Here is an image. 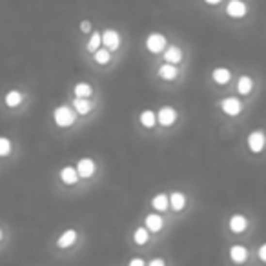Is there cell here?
Instances as JSON below:
<instances>
[{
  "instance_id": "1",
  "label": "cell",
  "mask_w": 266,
  "mask_h": 266,
  "mask_svg": "<svg viewBox=\"0 0 266 266\" xmlns=\"http://www.w3.org/2000/svg\"><path fill=\"white\" fill-rule=\"evenodd\" d=\"M77 117H78V115H77L75 111H73V108L68 106V104H61V106H57L53 110V115H51L53 124L61 129L71 128V126L77 122Z\"/></svg>"
},
{
  "instance_id": "2",
  "label": "cell",
  "mask_w": 266,
  "mask_h": 266,
  "mask_svg": "<svg viewBox=\"0 0 266 266\" xmlns=\"http://www.w3.org/2000/svg\"><path fill=\"white\" fill-rule=\"evenodd\" d=\"M100 44L106 47L108 51H117L122 44L121 33L113 28H106V30L100 33Z\"/></svg>"
},
{
  "instance_id": "3",
  "label": "cell",
  "mask_w": 266,
  "mask_h": 266,
  "mask_svg": "<svg viewBox=\"0 0 266 266\" xmlns=\"http://www.w3.org/2000/svg\"><path fill=\"white\" fill-rule=\"evenodd\" d=\"M144 46H146V49L153 55L162 53L168 46V38H166V35H162V33H157V31H155V33H150V35L146 37Z\"/></svg>"
},
{
  "instance_id": "4",
  "label": "cell",
  "mask_w": 266,
  "mask_h": 266,
  "mask_svg": "<svg viewBox=\"0 0 266 266\" xmlns=\"http://www.w3.org/2000/svg\"><path fill=\"white\" fill-rule=\"evenodd\" d=\"M155 117H157V124H160L162 128H172L179 119V111L173 106H162L155 111Z\"/></svg>"
},
{
  "instance_id": "5",
  "label": "cell",
  "mask_w": 266,
  "mask_h": 266,
  "mask_svg": "<svg viewBox=\"0 0 266 266\" xmlns=\"http://www.w3.org/2000/svg\"><path fill=\"white\" fill-rule=\"evenodd\" d=\"M77 173H78V179H84V181H88V179H92L95 172H97V162L95 159L92 157H82V159L77 160Z\"/></svg>"
},
{
  "instance_id": "6",
  "label": "cell",
  "mask_w": 266,
  "mask_h": 266,
  "mask_svg": "<svg viewBox=\"0 0 266 266\" xmlns=\"http://www.w3.org/2000/svg\"><path fill=\"white\" fill-rule=\"evenodd\" d=\"M219 104H220L222 113L228 115V117H237V115H241V111H243V102H241V99L234 97V95L224 97V99L220 100Z\"/></svg>"
},
{
  "instance_id": "7",
  "label": "cell",
  "mask_w": 266,
  "mask_h": 266,
  "mask_svg": "<svg viewBox=\"0 0 266 266\" xmlns=\"http://www.w3.org/2000/svg\"><path fill=\"white\" fill-rule=\"evenodd\" d=\"M265 133H263V129H255V131H251L250 135L246 137V146H248V150L251 153H261L265 150Z\"/></svg>"
},
{
  "instance_id": "8",
  "label": "cell",
  "mask_w": 266,
  "mask_h": 266,
  "mask_svg": "<svg viewBox=\"0 0 266 266\" xmlns=\"http://www.w3.org/2000/svg\"><path fill=\"white\" fill-rule=\"evenodd\" d=\"M248 226H250V220L246 219L243 213H234L228 220V230L232 234H235V235L244 234L248 230Z\"/></svg>"
},
{
  "instance_id": "9",
  "label": "cell",
  "mask_w": 266,
  "mask_h": 266,
  "mask_svg": "<svg viewBox=\"0 0 266 266\" xmlns=\"http://www.w3.org/2000/svg\"><path fill=\"white\" fill-rule=\"evenodd\" d=\"M248 13V6L244 4L243 0H230L228 4H226V15L230 18H235V20H241L244 18Z\"/></svg>"
},
{
  "instance_id": "10",
  "label": "cell",
  "mask_w": 266,
  "mask_h": 266,
  "mask_svg": "<svg viewBox=\"0 0 266 266\" xmlns=\"http://www.w3.org/2000/svg\"><path fill=\"white\" fill-rule=\"evenodd\" d=\"M77 239H78V232H77L75 228H68L59 235V239H57L55 244H57L59 250H68V248H71V246L77 243Z\"/></svg>"
},
{
  "instance_id": "11",
  "label": "cell",
  "mask_w": 266,
  "mask_h": 266,
  "mask_svg": "<svg viewBox=\"0 0 266 266\" xmlns=\"http://www.w3.org/2000/svg\"><path fill=\"white\" fill-rule=\"evenodd\" d=\"M168 204H170V210H173V212H183L186 204H188V197H186V193L184 191H172L170 195H168Z\"/></svg>"
},
{
  "instance_id": "12",
  "label": "cell",
  "mask_w": 266,
  "mask_h": 266,
  "mask_svg": "<svg viewBox=\"0 0 266 266\" xmlns=\"http://www.w3.org/2000/svg\"><path fill=\"white\" fill-rule=\"evenodd\" d=\"M59 179H61V183L64 184V186H75V184L80 181L75 166H71V164L59 170Z\"/></svg>"
},
{
  "instance_id": "13",
  "label": "cell",
  "mask_w": 266,
  "mask_h": 266,
  "mask_svg": "<svg viewBox=\"0 0 266 266\" xmlns=\"http://www.w3.org/2000/svg\"><path fill=\"white\" fill-rule=\"evenodd\" d=\"M144 228L150 232V234H159L160 230L164 228V219L160 217V213L153 212L148 213L144 217Z\"/></svg>"
},
{
  "instance_id": "14",
  "label": "cell",
  "mask_w": 266,
  "mask_h": 266,
  "mask_svg": "<svg viewBox=\"0 0 266 266\" xmlns=\"http://www.w3.org/2000/svg\"><path fill=\"white\" fill-rule=\"evenodd\" d=\"M228 257L234 265H244L248 261V250L243 244H232L228 250Z\"/></svg>"
},
{
  "instance_id": "15",
  "label": "cell",
  "mask_w": 266,
  "mask_h": 266,
  "mask_svg": "<svg viewBox=\"0 0 266 266\" xmlns=\"http://www.w3.org/2000/svg\"><path fill=\"white\" fill-rule=\"evenodd\" d=\"M210 77L217 86H226L232 80V69L224 68V66H217V68L212 69Z\"/></svg>"
},
{
  "instance_id": "16",
  "label": "cell",
  "mask_w": 266,
  "mask_h": 266,
  "mask_svg": "<svg viewBox=\"0 0 266 266\" xmlns=\"http://www.w3.org/2000/svg\"><path fill=\"white\" fill-rule=\"evenodd\" d=\"M183 59H184V51L181 49V46H175V44L166 46V49H164V61H166L168 64L177 66V64L183 62Z\"/></svg>"
},
{
  "instance_id": "17",
  "label": "cell",
  "mask_w": 266,
  "mask_h": 266,
  "mask_svg": "<svg viewBox=\"0 0 266 266\" xmlns=\"http://www.w3.org/2000/svg\"><path fill=\"white\" fill-rule=\"evenodd\" d=\"M95 90H93V86L90 82H86V80H80V82H77L73 86V95L78 97V99H92Z\"/></svg>"
},
{
  "instance_id": "18",
  "label": "cell",
  "mask_w": 266,
  "mask_h": 266,
  "mask_svg": "<svg viewBox=\"0 0 266 266\" xmlns=\"http://www.w3.org/2000/svg\"><path fill=\"white\" fill-rule=\"evenodd\" d=\"M157 75H159V78H162V80H175V78L179 77V68L173 66V64L164 62V64H160L159 69H157Z\"/></svg>"
},
{
  "instance_id": "19",
  "label": "cell",
  "mask_w": 266,
  "mask_h": 266,
  "mask_svg": "<svg viewBox=\"0 0 266 266\" xmlns=\"http://www.w3.org/2000/svg\"><path fill=\"white\" fill-rule=\"evenodd\" d=\"M71 108H73V111L77 115H88L92 113L93 102L90 99H78V97H75V99L71 100Z\"/></svg>"
},
{
  "instance_id": "20",
  "label": "cell",
  "mask_w": 266,
  "mask_h": 266,
  "mask_svg": "<svg viewBox=\"0 0 266 266\" xmlns=\"http://www.w3.org/2000/svg\"><path fill=\"white\" fill-rule=\"evenodd\" d=\"M139 124L142 126L144 129H153L155 128V124H157V117H155V111L153 110H142L141 113H139Z\"/></svg>"
},
{
  "instance_id": "21",
  "label": "cell",
  "mask_w": 266,
  "mask_h": 266,
  "mask_svg": "<svg viewBox=\"0 0 266 266\" xmlns=\"http://www.w3.org/2000/svg\"><path fill=\"white\" fill-rule=\"evenodd\" d=\"M24 100V93L20 90H9L4 95V104L8 108H18Z\"/></svg>"
},
{
  "instance_id": "22",
  "label": "cell",
  "mask_w": 266,
  "mask_h": 266,
  "mask_svg": "<svg viewBox=\"0 0 266 266\" xmlns=\"http://www.w3.org/2000/svg\"><path fill=\"white\" fill-rule=\"evenodd\" d=\"M253 86H255V82L250 75H241L237 80V93L239 95H250L253 92Z\"/></svg>"
},
{
  "instance_id": "23",
  "label": "cell",
  "mask_w": 266,
  "mask_h": 266,
  "mask_svg": "<svg viewBox=\"0 0 266 266\" xmlns=\"http://www.w3.org/2000/svg\"><path fill=\"white\" fill-rule=\"evenodd\" d=\"M152 208L157 213L168 212V210H170V204H168V193H157V195H153Z\"/></svg>"
},
{
  "instance_id": "24",
  "label": "cell",
  "mask_w": 266,
  "mask_h": 266,
  "mask_svg": "<svg viewBox=\"0 0 266 266\" xmlns=\"http://www.w3.org/2000/svg\"><path fill=\"white\" fill-rule=\"evenodd\" d=\"M150 232L144 228V226H139V228L133 230V243L137 244V246H146V244L150 243Z\"/></svg>"
},
{
  "instance_id": "25",
  "label": "cell",
  "mask_w": 266,
  "mask_h": 266,
  "mask_svg": "<svg viewBox=\"0 0 266 266\" xmlns=\"http://www.w3.org/2000/svg\"><path fill=\"white\" fill-rule=\"evenodd\" d=\"M93 61L97 62L99 66H106L111 62V51H108L106 47H99L95 53H93Z\"/></svg>"
},
{
  "instance_id": "26",
  "label": "cell",
  "mask_w": 266,
  "mask_h": 266,
  "mask_svg": "<svg viewBox=\"0 0 266 266\" xmlns=\"http://www.w3.org/2000/svg\"><path fill=\"white\" fill-rule=\"evenodd\" d=\"M11 152H13V141L6 135H0V159L9 157Z\"/></svg>"
},
{
  "instance_id": "27",
  "label": "cell",
  "mask_w": 266,
  "mask_h": 266,
  "mask_svg": "<svg viewBox=\"0 0 266 266\" xmlns=\"http://www.w3.org/2000/svg\"><path fill=\"white\" fill-rule=\"evenodd\" d=\"M100 46H102V44H100V31H92V33H90V38H88V44H86V49H88L90 53H95Z\"/></svg>"
},
{
  "instance_id": "28",
  "label": "cell",
  "mask_w": 266,
  "mask_h": 266,
  "mask_svg": "<svg viewBox=\"0 0 266 266\" xmlns=\"http://www.w3.org/2000/svg\"><path fill=\"white\" fill-rule=\"evenodd\" d=\"M78 28H80V31H82L84 35H90L93 31V24H92V20H82Z\"/></svg>"
},
{
  "instance_id": "29",
  "label": "cell",
  "mask_w": 266,
  "mask_h": 266,
  "mask_svg": "<svg viewBox=\"0 0 266 266\" xmlns=\"http://www.w3.org/2000/svg\"><path fill=\"white\" fill-rule=\"evenodd\" d=\"M146 266H166V261L162 257H153L150 259V263H146Z\"/></svg>"
},
{
  "instance_id": "30",
  "label": "cell",
  "mask_w": 266,
  "mask_h": 266,
  "mask_svg": "<svg viewBox=\"0 0 266 266\" xmlns=\"http://www.w3.org/2000/svg\"><path fill=\"white\" fill-rule=\"evenodd\" d=\"M128 266H146V261L142 257H131L128 261Z\"/></svg>"
},
{
  "instance_id": "31",
  "label": "cell",
  "mask_w": 266,
  "mask_h": 266,
  "mask_svg": "<svg viewBox=\"0 0 266 266\" xmlns=\"http://www.w3.org/2000/svg\"><path fill=\"white\" fill-rule=\"evenodd\" d=\"M259 261H261V263L266 261V244H261V246H259Z\"/></svg>"
},
{
  "instance_id": "32",
  "label": "cell",
  "mask_w": 266,
  "mask_h": 266,
  "mask_svg": "<svg viewBox=\"0 0 266 266\" xmlns=\"http://www.w3.org/2000/svg\"><path fill=\"white\" fill-rule=\"evenodd\" d=\"M222 0H204V4H208V6H219Z\"/></svg>"
},
{
  "instance_id": "33",
  "label": "cell",
  "mask_w": 266,
  "mask_h": 266,
  "mask_svg": "<svg viewBox=\"0 0 266 266\" xmlns=\"http://www.w3.org/2000/svg\"><path fill=\"white\" fill-rule=\"evenodd\" d=\"M2 239H4V230L0 228V243H2Z\"/></svg>"
}]
</instances>
